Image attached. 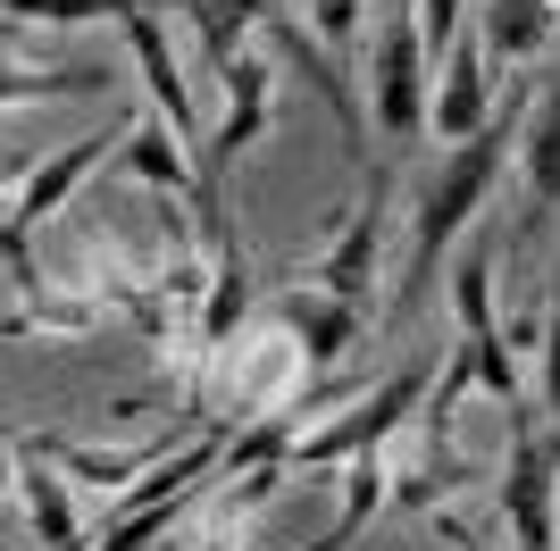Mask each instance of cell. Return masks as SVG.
Wrapping results in <instances>:
<instances>
[{
	"label": "cell",
	"mask_w": 560,
	"mask_h": 551,
	"mask_svg": "<svg viewBox=\"0 0 560 551\" xmlns=\"http://www.w3.org/2000/svg\"><path fill=\"white\" fill-rule=\"evenodd\" d=\"M101 160H109V142H101V134H84V142H68L59 160H43V167H34V176L18 184V201H9V226L25 234V226H34V218H50V209L68 201V192H75V184H84V176H93Z\"/></svg>",
	"instance_id": "obj_13"
},
{
	"label": "cell",
	"mask_w": 560,
	"mask_h": 551,
	"mask_svg": "<svg viewBox=\"0 0 560 551\" xmlns=\"http://www.w3.org/2000/svg\"><path fill=\"white\" fill-rule=\"evenodd\" d=\"M126 50H135V68H142V84H151V109L167 117V134H176V142H210V134H201V117H192L185 75H176V59H167V25L151 17V0L126 17Z\"/></svg>",
	"instance_id": "obj_7"
},
{
	"label": "cell",
	"mask_w": 560,
	"mask_h": 551,
	"mask_svg": "<svg viewBox=\"0 0 560 551\" xmlns=\"http://www.w3.org/2000/svg\"><path fill=\"white\" fill-rule=\"evenodd\" d=\"M452 309L460 326L477 335V360H486V392H502V410H518V367H511V343L493 335V243L468 234L460 268H452Z\"/></svg>",
	"instance_id": "obj_6"
},
{
	"label": "cell",
	"mask_w": 560,
	"mask_h": 551,
	"mask_svg": "<svg viewBox=\"0 0 560 551\" xmlns=\"http://www.w3.org/2000/svg\"><path fill=\"white\" fill-rule=\"evenodd\" d=\"M552 468H560V452H552V435H536L527 418L511 426V477H502V518H511V543L518 551H560V535H552Z\"/></svg>",
	"instance_id": "obj_4"
},
{
	"label": "cell",
	"mask_w": 560,
	"mask_h": 551,
	"mask_svg": "<svg viewBox=\"0 0 560 551\" xmlns=\"http://www.w3.org/2000/svg\"><path fill=\"white\" fill-rule=\"evenodd\" d=\"M18 502H25V518H34V535H43L34 551H84V527H75L68 484L50 477V459L25 452V443H18Z\"/></svg>",
	"instance_id": "obj_12"
},
{
	"label": "cell",
	"mask_w": 560,
	"mask_h": 551,
	"mask_svg": "<svg viewBox=\"0 0 560 551\" xmlns=\"http://www.w3.org/2000/svg\"><path fill=\"white\" fill-rule=\"evenodd\" d=\"M385 184H369V209H351L343 218V234H335V251L318 259V284H327L335 301H351V309H360V301H369V284H376V259H385Z\"/></svg>",
	"instance_id": "obj_8"
},
{
	"label": "cell",
	"mask_w": 560,
	"mask_h": 551,
	"mask_svg": "<svg viewBox=\"0 0 560 551\" xmlns=\"http://www.w3.org/2000/svg\"><path fill=\"white\" fill-rule=\"evenodd\" d=\"M410 410H419V367L385 376V385H376L369 401H360V410H343L335 426H318V435H310L293 459H302V468H343V459H369V452H376L385 435H394V426H401Z\"/></svg>",
	"instance_id": "obj_5"
},
{
	"label": "cell",
	"mask_w": 560,
	"mask_h": 551,
	"mask_svg": "<svg viewBox=\"0 0 560 551\" xmlns=\"http://www.w3.org/2000/svg\"><path fill=\"white\" fill-rule=\"evenodd\" d=\"M419 34H427V59H452V43H460V0H419Z\"/></svg>",
	"instance_id": "obj_20"
},
{
	"label": "cell",
	"mask_w": 560,
	"mask_h": 551,
	"mask_svg": "<svg viewBox=\"0 0 560 551\" xmlns=\"http://www.w3.org/2000/svg\"><path fill=\"white\" fill-rule=\"evenodd\" d=\"M493 117L486 101V50L477 43H452L444 59V92H435V109H427V126H435V142H468L477 126Z\"/></svg>",
	"instance_id": "obj_11"
},
{
	"label": "cell",
	"mask_w": 560,
	"mask_h": 551,
	"mask_svg": "<svg viewBox=\"0 0 560 551\" xmlns=\"http://www.w3.org/2000/svg\"><path fill=\"white\" fill-rule=\"evenodd\" d=\"M427 34H419V9H385L376 25V50H369V92H376V134L385 142H419L427 134Z\"/></svg>",
	"instance_id": "obj_3"
},
{
	"label": "cell",
	"mask_w": 560,
	"mask_h": 551,
	"mask_svg": "<svg viewBox=\"0 0 560 551\" xmlns=\"http://www.w3.org/2000/svg\"><path fill=\"white\" fill-rule=\"evenodd\" d=\"M385 9H419V0H385Z\"/></svg>",
	"instance_id": "obj_22"
},
{
	"label": "cell",
	"mask_w": 560,
	"mask_h": 551,
	"mask_svg": "<svg viewBox=\"0 0 560 551\" xmlns=\"http://www.w3.org/2000/svg\"><path fill=\"white\" fill-rule=\"evenodd\" d=\"M518 167H527V234H544V218L560 209V68L527 117V134H518Z\"/></svg>",
	"instance_id": "obj_10"
},
{
	"label": "cell",
	"mask_w": 560,
	"mask_h": 551,
	"mask_svg": "<svg viewBox=\"0 0 560 551\" xmlns=\"http://www.w3.org/2000/svg\"><path fill=\"white\" fill-rule=\"evenodd\" d=\"M552 25H560L552 0H486V50L502 68H527V59L552 43Z\"/></svg>",
	"instance_id": "obj_15"
},
{
	"label": "cell",
	"mask_w": 560,
	"mask_h": 551,
	"mask_svg": "<svg viewBox=\"0 0 560 551\" xmlns=\"http://www.w3.org/2000/svg\"><path fill=\"white\" fill-rule=\"evenodd\" d=\"M142 0H9V17L18 25H93V17H135Z\"/></svg>",
	"instance_id": "obj_19"
},
{
	"label": "cell",
	"mask_w": 560,
	"mask_h": 551,
	"mask_svg": "<svg viewBox=\"0 0 560 551\" xmlns=\"http://www.w3.org/2000/svg\"><path fill=\"white\" fill-rule=\"evenodd\" d=\"M268 309H277L284 335H302V360L310 367H335V360H343V343H351V326H360V309L335 301L327 284H284Z\"/></svg>",
	"instance_id": "obj_9"
},
{
	"label": "cell",
	"mask_w": 560,
	"mask_h": 551,
	"mask_svg": "<svg viewBox=\"0 0 560 551\" xmlns=\"http://www.w3.org/2000/svg\"><path fill=\"white\" fill-rule=\"evenodd\" d=\"M552 9H560V0H552Z\"/></svg>",
	"instance_id": "obj_23"
},
{
	"label": "cell",
	"mask_w": 560,
	"mask_h": 551,
	"mask_svg": "<svg viewBox=\"0 0 560 551\" xmlns=\"http://www.w3.org/2000/svg\"><path fill=\"white\" fill-rule=\"evenodd\" d=\"M192 9V25H201V43H210V68L226 75L234 59H243V34H252V25H268V9H277V0H185Z\"/></svg>",
	"instance_id": "obj_16"
},
{
	"label": "cell",
	"mask_w": 560,
	"mask_h": 551,
	"mask_svg": "<svg viewBox=\"0 0 560 551\" xmlns=\"http://www.w3.org/2000/svg\"><path fill=\"white\" fill-rule=\"evenodd\" d=\"M544 410L560 426V293H552V335H544Z\"/></svg>",
	"instance_id": "obj_21"
},
{
	"label": "cell",
	"mask_w": 560,
	"mask_h": 551,
	"mask_svg": "<svg viewBox=\"0 0 560 551\" xmlns=\"http://www.w3.org/2000/svg\"><path fill=\"white\" fill-rule=\"evenodd\" d=\"M302 25L327 43V59L351 75V50H360V0H302Z\"/></svg>",
	"instance_id": "obj_18"
},
{
	"label": "cell",
	"mask_w": 560,
	"mask_h": 551,
	"mask_svg": "<svg viewBox=\"0 0 560 551\" xmlns=\"http://www.w3.org/2000/svg\"><path fill=\"white\" fill-rule=\"evenodd\" d=\"M243 309H252V268H243V243L234 234H218V268H210V301H201V351H226V335L243 326Z\"/></svg>",
	"instance_id": "obj_14"
},
{
	"label": "cell",
	"mask_w": 560,
	"mask_h": 551,
	"mask_svg": "<svg viewBox=\"0 0 560 551\" xmlns=\"http://www.w3.org/2000/svg\"><path fill=\"white\" fill-rule=\"evenodd\" d=\"M268 101H277V68L259 59V50H243L226 68V117H218V134L201 142V167H192V209H201V234H226V218H218V201H226V167L252 151L259 134H268Z\"/></svg>",
	"instance_id": "obj_2"
},
{
	"label": "cell",
	"mask_w": 560,
	"mask_h": 551,
	"mask_svg": "<svg viewBox=\"0 0 560 551\" xmlns=\"http://www.w3.org/2000/svg\"><path fill=\"white\" fill-rule=\"evenodd\" d=\"M511 134L518 117H486L468 142H452L444 160L427 167L419 184V209H410V259H401V293H394V318H410L427 293H435V268H444V251L460 243V226L477 218V201L493 192V176H502V160H511Z\"/></svg>",
	"instance_id": "obj_1"
},
{
	"label": "cell",
	"mask_w": 560,
	"mask_h": 551,
	"mask_svg": "<svg viewBox=\"0 0 560 551\" xmlns=\"http://www.w3.org/2000/svg\"><path fill=\"white\" fill-rule=\"evenodd\" d=\"M160 126H167V117H142L135 134H126V167H135L142 184H160V192H192L185 160H176V142H167Z\"/></svg>",
	"instance_id": "obj_17"
}]
</instances>
